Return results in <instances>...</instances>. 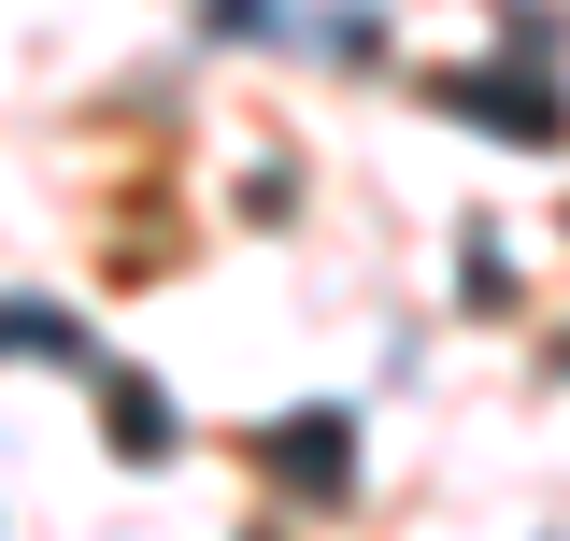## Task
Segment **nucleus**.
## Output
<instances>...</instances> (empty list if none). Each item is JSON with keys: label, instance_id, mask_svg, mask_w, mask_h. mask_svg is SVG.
<instances>
[{"label": "nucleus", "instance_id": "3", "mask_svg": "<svg viewBox=\"0 0 570 541\" xmlns=\"http://www.w3.org/2000/svg\"><path fill=\"white\" fill-rule=\"evenodd\" d=\"M171 427H157V385H115V456H157Z\"/></svg>", "mask_w": 570, "mask_h": 541}, {"label": "nucleus", "instance_id": "2", "mask_svg": "<svg viewBox=\"0 0 570 541\" xmlns=\"http://www.w3.org/2000/svg\"><path fill=\"white\" fill-rule=\"evenodd\" d=\"M0 356H86V328L43 314V299H14V314H0Z\"/></svg>", "mask_w": 570, "mask_h": 541}, {"label": "nucleus", "instance_id": "1", "mask_svg": "<svg viewBox=\"0 0 570 541\" xmlns=\"http://www.w3.org/2000/svg\"><path fill=\"white\" fill-rule=\"evenodd\" d=\"M272 471L299 484V499H343V471H356V442H343V413H314V427H285V442H272Z\"/></svg>", "mask_w": 570, "mask_h": 541}]
</instances>
